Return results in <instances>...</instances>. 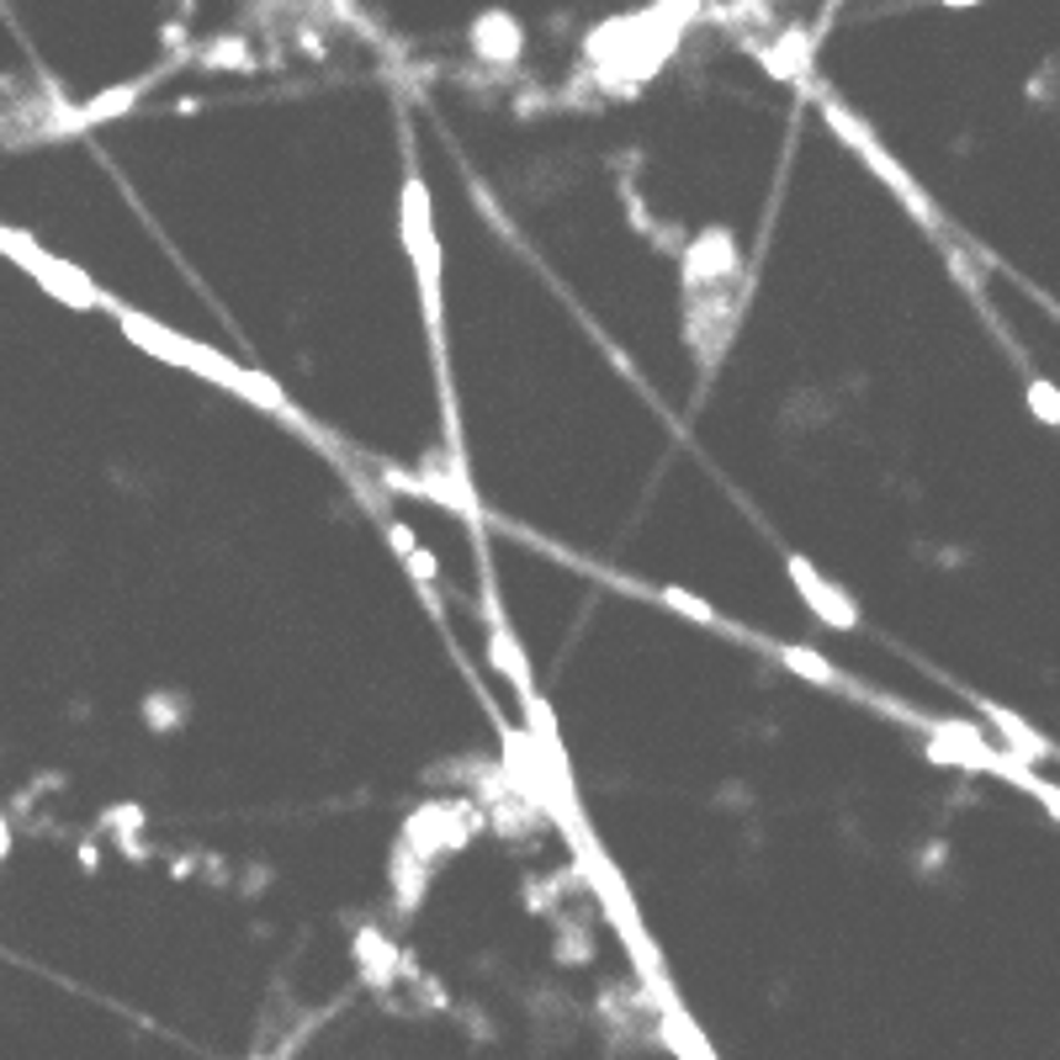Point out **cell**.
<instances>
[{"label": "cell", "instance_id": "obj_11", "mask_svg": "<svg viewBox=\"0 0 1060 1060\" xmlns=\"http://www.w3.org/2000/svg\"><path fill=\"white\" fill-rule=\"evenodd\" d=\"M944 6H981V0H944Z\"/></svg>", "mask_w": 1060, "mask_h": 1060}, {"label": "cell", "instance_id": "obj_6", "mask_svg": "<svg viewBox=\"0 0 1060 1060\" xmlns=\"http://www.w3.org/2000/svg\"><path fill=\"white\" fill-rule=\"evenodd\" d=\"M981 711H987V722L997 726L1002 737H1008L1012 758H1023V764H1044V758H1050V743L1039 737L1034 726H1023V722H1018L1012 711H1002V705H981Z\"/></svg>", "mask_w": 1060, "mask_h": 1060}, {"label": "cell", "instance_id": "obj_7", "mask_svg": "<svg viewBox=\"0 0 1060 1060\" xmlns=\"http://www.w3.org/2000/svg\"><path fill=\"white\" fill-rule=\"evenodd\" d=\"M779 658H785V669H795V674L812 679V684H844V674H838L827 658H817L812 648H785Z\"/></svg>", "mask_w": 1060, "mask_h": 1060}, {"label": "cell", "instance_id": "obj_10", "mask_svg": "<svg viewBox=\"0 0 1060 1060\" xmlns=\"http://www.w3.org/2000/svg\"><path fill=\"white\" fill-rule=\"evenodd\" d=\"M404 557H409V568H414V579H419V583L435 579V557L425 552V547H414V552H404Z\"/></svg>", "mask_w": 1060, "mask_h": 1060}, {"label": "cell", "instance_id": "obj_4", "mask_svg": "<svg viewBox=\"0 0 1060 1060\" xmlns=\"http://www.w3.org/2000/svg\"><path fill=\"white\" fill-rule=\"evenodd\" d=\"M785 568H791V583L801 589V600L812 604V610H817L827 626H838V631H854V626H859V610H854V600H848L844 589H833V583L822 579V573L812 568V562H806V557H791Z\"/></svg>", "mask_w": 1060, "mask_h": 1060}, {"label": "cell", "instance_id": "obj_2", "mask_svg": "<svg viewBox=\"0 0 1060 1060\" xmlns=\"http://www.w3.org/2000/svg\"><path fill=\"white\" fill-rule=\"evenodd\" d=\"M404 244H409V261H414V282H419L435 361L446 366V339H440V244H435V228H430V192H425L419 170H409V186H404Z\"/></svg>", "mask_w": 1060, "mask_h": 1060}, {"label": "cell", "instance_id": "obj_5", "mask_svg": "<svg viewBox=\"0 0 1060 1060\" xmlns=\"http://www.w3.org/2000/svg\"><path fill=\"white\" fill-rule=\"evenodd\" d=\"M472 49H478V59H488V64H514L520 49H526V27L514 22L509 11H482L478 22H472Z\"/></svg>", "mask_w": 1060, "mask_h": 1060}, {"label": "cell", "instance_id": "obj_1", "mask_svg": "<svg viewBox=\"0 0 1060 1060\" xmlns=\"http://www.w3.org/2000/svg\"><path fill=\"white\" fill-rule=\"evenodd\" d=\"M122 329L139 339L144 350H154V356H165V361H175V366H192V371H202V377H213V383H223V387H239L244 398H255L261 409H276L282 419L303 425V419L282 404V393H276V387H265L261 377H255V371H244V366L223 361V356L207 350V345H192V339L170 335V329H160V324H144V314H122Z\"/></svg>", "mask_w": 1060, "mask_h": 1060}, {"label": "cell", "instance_id": "obj_8", "mask_svg": "<svg viewBox=\"0 0 1060 1060\" xmlns=\"http://www.w3.org/2000/svg\"><path fill=\"white\" fill-rule=\"evenodd\" d=\"M1029 409H1034V419L1060 430V387L1044 383V377H1029Z\"/></svg>", "mask_w": 1060, "mask_h": 1060}, {"label": "cell", "instance_id": "obj_9", "mask_svg": "<svg viewBox=\"0 0 1060 1060\" xmlns=\"http://www.w3.org/2000/svg\"><path fill=\"white\" fill-rule=\"evenodd\" d=\"M658 600L674 604V610H684V615H690V621H700V626H705V621H716V610H711L705 600H695V594H684V589H658Z\"/></svg>", "mask_w": 1060, "mask_h": 1060}, {"label": "cell", "instance_id": "obj_3", "mask_svg": "<svg viewBox=\"0 0 1060 1060\" xmlns=\"http://www.w3.org/2000/svg\"><path fill=\"white\" fill-rule=\"evenodd\" d=\"M467 812H457V806H425V812H414L409 827H404V848H414L425 865H435L446 848H457L472 827H467Z\"/></svg>", "mask_w": 1060, "mask_h": 1060}]
</instances>
